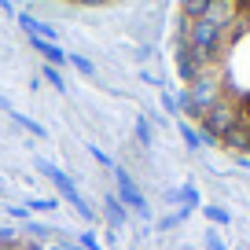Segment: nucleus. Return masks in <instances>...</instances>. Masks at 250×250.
Returning a JSON list of instances; mask_svg holds the SVG:
<instances>
[{
    "label": "nucleus",
    "instance_id": "nucleus-1",
    "mask_svg": "<svg viewBox=\"0 0 250 250\" xmlns=\"http://www.w3.org/2000/svg\"><path fill=\"white\" fill-rule=\"evenodd\" d=\"M173 70L191 125L250 155V0H180Z\"/></svg>",
    "mask_w": 250,
    "mask_h": 250
},
{
    "label": "nucleus",
    "instance_id": "nucleus-2",
    "mask_svg": "<svg viewBox=\"0 0 250 250\" xmlns=\"http://www.w3.org/2000/svg\"><path fill=\"white\" fill-rule=\"evenodd\" d=\"M0 250H44V247H37V243H30V239H4V235H0Z\"/></svg>",
    "mask_w": 250,
    "mask_h": 250
},
{
    "label": "nucleus",
    "instance_id": "nucleus-3",
    "mask_svg": "<svg viewBox=\"0 0 250 250\" xmlns=\"http://www.w3.org/2000/svg\"><path fill=\"white\" fill-rule=\"evenodd\" d=\"M70 4H107V0H70Z\"/></svg>",
    "mask_w": 250,
    "mask_h": 250
}]
</instances>
